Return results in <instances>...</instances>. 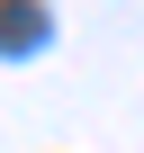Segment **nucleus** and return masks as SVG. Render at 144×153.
Here are the masks:
<instances>
[{
  "label": "nucleus",
  "mask_w": 144,
  "mask_h": 153,
  "mask_svg": "<svg viewBox=\"0 0 144 153\" xmlns=\"http://www.w3.org/2000/svg\"><path fill=\"white\" fill-rule=\"evenodd\" d=\"M0 45H45V9L36 0H0Z\"/></svg>",
  "instance_id": "1"
}]
</instances>
